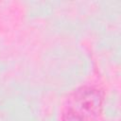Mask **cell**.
<instances>
[{
  "label": "cell",
  "mask_w": 121,
  "mask_h": 121,
  "mask_svg": "<svg viewBox=\"0 0 121 121\" xmlns=\"http://www.w3.org/2000/svg\"><path fill=\"white\" fill-rule=\"evenodd\" d=\"M103 93L95 87L77 89L64 105L62 121H95L101 112Z\"/></svg>",
  "instance_id": "1"
}]
</instances>
